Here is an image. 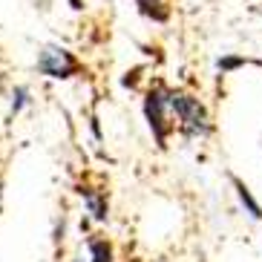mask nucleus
<instances>
[{
    "instance_id": "obj_1",
    "label": "nucleus",
    "mask_w": 262,
    "mask_h": 262,
    "mask_svg": "<svg viewBox=\"0 0 262 262\" xmlns=\"http://www.w3.org/2000/svg\"><path fill=\"white\" fill-rule=\"evenodd\" d=\"M167 104L176 110V116L182 118V127H185L187 136H205V133L210 130L208 113H205V107H202L196 98H190V95H185V93H173Z\"/></svg>"
},
{
    "instance_id": "obj_2",
    "label": "nucleus",
    "mask_w": 262,
    "mask_h": 262,
    "mask_svg": "<svg viewBox=\"0 0 262 262\" xmlns=\"http://www.w3.org/2000/svg\"><path fill=\"white\" fill-rule=\"evenodd\" d=\"M38 70L49 78H70L72 72H78V61L67 52V49L47 47L38 58Z\"/></svg>"
},
{
    "instance_id": "obj_3",
    "label": "nucleus",
    "mask_w": 262,
    "mask_h": 262,
    "mask_svg": "<svg viewBox=\"0 0 262 262\" xmlns=\"http://www.w3.org/2000/svg\"><path fill=\"white\" fill-rule=\"evenodd\" d=\"M167 98L170 95H164L162 90H156V93L147 95V104H144V113L150 118V127H153L159 144H164V136H167V124H164V104H167Z\"/></svg>"
},
{
    "instance_id": "obj_4",
    "label": "nucleus",
    "mask_w": 262,
    "mask_h": 262,
    "mask_svg": "<svg viewBox=\"0 0 262 262\" xmlns=\"http://www.w3.org/2000/svg\"><path fill=\"white\" fill-rule=\"evenodd\" d=\"M141 6V12L150 17H156V20H164L167 17V0H136Z\"/></svg>"
},
{
    "instance_id": "obj_5",
    "label": "nucleus",
    "mask_w": 262,
    "mask_h": 262,
    "mask_svg": "<svg viewBox=\"0 0 262 262\" xmlns=\"http://www.w3.org/2000/svg\"><path fill=\"white\" fill-rule=\"evenodd\" d=\"M233 185H236V190H239V199H242V205H248L251 216H254V219H259V216H262V210H259V205H256V202L251 199V193H248V187L242 185L239 179H233Z\"/></svg>"
},
{
    "instance_id": "obj_6",
    "label": "nucleus",
    "mask_w": 262,
    "mask_h": 262,
    "mask_svg": "<svg viewBox=\"0 0 262 262\" xmlns=\"http://www.w3.org/2000/svg\"><path fill=\"white\" fill-rule=\"evenodd\" d=\"M81 193L86 196V205H90V210L95 213V219H104V216H107V205H104L98 196H93L90 190H81Z\"/></svg>"
},
{
    "instance_id": "obj_7",
    "label": "nucleus",
    "mask_w": 262,
    "mask_h": 262,
    "mask_svg": "<svg viewBox=\"0 0 262 262\" xmlns=\"http://www.w3.org/2000/svg\"><path fill=\"white\" fill-rule=\"evenodd\" d=\"M93 256L95 262H110V245L107 242H93Z\"/></svg>"
},
{
    "instance_id": "obj_8",
    "label": "nucleus",
    "mask_w": 262,
    "mask_h": 262,
    "mask_svg": "<svg viewBox=\"0 0 262 262\" xmlns=\"http://www.w3.org/2000/svg\"><path fill=\"white\" fill-rule=\"evenodd\" d=\"M15 107H12V110H15V113H17V110H20V107H24V104H26V90H17V93H15Z\"/></svg>"
},
{
    "instance_id": "obj_9",
    "label": "nucleus",
    "mask_w": 262,
    "mask_h": 262,
    "mask_svg": "<svg viewBox=\"0 0 262 262\" xmlns=\"http://www.w3.org/2000/svg\"><path fill=\"white\" fill-rule=\"evenodd\" d=\"M78 262H81V259H78Z\"/></svg>"
}]
</instances>
